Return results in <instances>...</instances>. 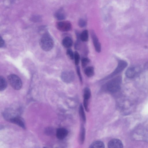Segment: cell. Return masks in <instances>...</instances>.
<instances>
[{"label": "cell", "mask_w": 148, "mask_h": 148, "mask_svg": "<svg viewBox=\"0 0 148 148\" xmlns=\"http://www.w3.org/2000/svg\"><path fill=\"white\" fill-rule=\"evenodd\" d=\"M122 77L120 76L115 77L109 81L106 84V88L112 92H117L120 88Z\"/></svg>", "instance_id": "cell-2"}, {"label": "cell", "mask_w": 148, "mask_h": 148, "mask_svg": "<svg viewBox=\"0 0 148 148\" xmlns=\"http://www.w3.org/2000/svg\"><path fill=\"white\" fill-rule=\"evenodd\" d=\"M90 148H96L105 147L104 143L101 141L99 140L93 142L90 145Z\"/></svg>", "instance_id": "cell-13"}, {"label": "cell", "mask_w": 148, "mask_h": 148, "mask_svg": "<svg viewBox=\"0 0 148 148\" xmlns=\"http://www.w3.org/2000/svg\"><path fill=\"white\" fill-rule=\"evenodd\" d=\"M56 26L59 30L63 32L69 31L71 28V23L67 21H62L58 22Z\"/></svg>", "instance_id": "cell-7"}, {"label": "cell", "mask_w": 148, "mask_h": 148, "mask_svg": "<svg viewBox=\"0 0 148 148\" xmlns=\"http://www.w3.org/2000/svg\"><path fill=\"white\" fill-rule=\"evenodd\" d=\"M79 112L80 116L84 122H85L86 120V115L84 112V108L81 104L80 105L79 107Z\"/></svg>", "instance_id": "cell-19"}, {"label": "cell", "mask_w": 148, "mask_h": 148, "mask_svg": "<svg viewBox=\"0 0 148 148\" xmlns=\"http://www.w3.org/2000/svg\"><path fill=\"white\" fill-rule=\"evenodd\" d=\"M88 99H84V105L85 109L86 111H88L89 109L88 108Z\"/></svg>", "instance_id": "cell-25"}, {"label": "cell", "mask_w": 148, "mask_h": 148, "mask_svg": "<svg viewBox=\"0 0 148 148\" xmlns=\"http://www.w3.org/2000/svg\"><path fill=\"white\" fill-rule=\"evenodd\" d=\"M68 133V131L66 129L64 128H60L57 129L56 135L58 139L62 140L66 137Z\"/></svg>", "instance_id": "cell-11"}, {"label": "cell", "mask_w": 148, "mask_h": 148, "mask_svg": "<svg viewBox=\"0 0 148 148\" xmlns=\"http://www.w3.org/2000/svg\"><path fill=\"white\" fill-rule=\"evenodd\" d=\"M91 96V91L88 88H86L84 90V99H89Z\"/></svg>", "instance_id": "cell-20"}, {"label": "cell", "mask_w": 148, "mask_h": 148, "mask_svg": "<svg viewBox=\"0 0 148 148\" xmlns=\"http://www.w3.org/2000/svg\"><path fill=\"white\" fill-rule=\"evenodd\" d=\"M10 121L13 123L17 125L23 129H25L24 122L23 119L20 117L16 116L10 118Z\"/></svg>", "instance_id": "cell-10"}, {"label": "cell", "mask_w": 148, "mask_h": 148, "mask_svg": "<svg viewBox=\"0 0 148 148\" xmlns=\"http://www.w3.org/2000/svg\"><path fill=\"white\" fill-rule=\"evenodd\" d=\"M78 25L80 27H83L86 26V22L84 20L80 19L79 21Z\"/></svg>", "instance_id": "cell-24"}, {"label": "cell", "mask_w": 148, "mask_h": 148, "mask_svg": "<svg viewBox=\"0 0 148 148\" xmlns=\"http://www.w3.org/2000/svg\"><path fill=\"white\" fill-rule=\"evenodd\" d=\"M140 69L136 66H131L129 67L125 72V75L127 77L132 78L135 77L139 73Z\"/></svg>", "instance_id": "cell-6"}, {"label": "cell", "mask_w": 148, "mask_h": 148, "mask_svg": "<svg viewBox=\"0 0 148 148\" xmlns=\"http://www.w3.org/2000/svg\"><path fill=\"white\" fill-rule=\"evenodd\" d=\"M75 63L76 65H78L79 64L80 60V56L79 53L77 51H75L74 53Z\"/></svg>", "instance_id": "cell-21"}, {"label": "cell", "mask_w": 148, "mask_h": 148, "mask_svg": "<svg viewBox=\"0 0 148 148\" xmlns=\"http://www.w3.org/2000/svg\"><path fill=\"white\" fill-rule=\"evenodd\" d=\"M90 62L89 59L87 58H84L81 60L82 66L83 68L85 67Z\"/></svg>", "instance_id": "cell-22"}, {"label": "cell", "mask_w": 148, "mask_h": 148, "mask_svg": "<svg viewBox=\"0 0 148 148\" xmlns=\"http://www.w3.org/2000/svg\"><path fill=\"white\" fill-rule=\"evenodd\" d=\"M80 39L83 42H86L88 40V33L87 30L83 31L80 34Z\"/></svg>", "instance_id": "cell-18"}, {"label": "cell", "mask_w": 148, "mask_h": 148, "mask_svg": "<svg viewBox=\"0 0 148 148\" xmlns=\"http://www.w3.org/2000/svg\"><path fill=\"white\" fill-rule=\"evenodd\" d=\"M84 73L88 77H91L94 75V68L92 66L87 67L84 70Z\"/></svg>", "instance_id": "cell-15"}, {"label": "cell", "mask_w": 148, "mask_h": 148, "mask_svg": "<svg viewBox=\"0 0 148 148\" xmlns=\"http://www.w3.org/2000/svg\"><path fill=\"white\" fill-rule=\"evenodd\" d=\"M72 39L69 36L65 37L62 41V44L65 47L69 48L71 47L73 45Z\"/></svg>", "instance_id": "cell-12"}, {"label": "cell", "mask_w": 148, "mask_h": 148, "mask_svg": "<svg viewBox=\"0 0 148 148\" xmlns=\"http://www.w3.org/2000/svg\"><path fill=\"white\" fill-rule=\"evenodd\" d=\"M39 44L41 48L43 50L48 51L53 48L54 42L50 36L47 34H45L40 39Z\"/></svg>", "instance_id": "cell-1"}, {"label": "cell", "mask_w": 148, "mask_h": 148, "mask_svg": "<svg viewBox=\"0 0 148 148\" xmlns=\"http://www.w3.org/2000/svg\"><path fill=\"white\" fill-rule=\"evenodd\" d=\"M66 54L69 58L71 60H73L74 58V54L72 50L70 49H67L66 51Z\"/></svg>", "instance_id": "cell-23"}, {"label": "cell", "mask_w": 148, "mask_h": 148, "mask_svg": "<svg viewBox=\"0 0 148 148\" xmlns=\"http://www.w3.org/2000/svg\"><path fill=\"white\" fill-rule=\"evenodd\" d=\"M85 128L83 125L81 127L80 132L79 136V142L81 144L83 143L85 139Z\"/></svg>", "instance_id": "cell-17"}, {"label": "cell", "mask_w": 148, "mask_h": 148, "mask_svg": "<svg viewBox=\"0 0 148 148\" xmlns=\"http://www.w3.org/2000/svg\"><path fill=\"white\" fill-rule=\"evenodd\" d=\"M8 79L10 86L14 89L18 90L22 86V83L21 79L15 74H12L8 75Z\"/></svg>", "instance_id": "cell-3"}, {"label": "cell", "mask_w": 148, "mask_h": 148, "mask_svg": "<svg viewBox=\"0 0 148 148\" xmlns=\"http://www.w3.org/2000/svg\"><path fill=\"white\" fill-rule=\"evenodd\" d=\"M108 148H122L123 145L121 140L118 139H113L109 142L108 144Z\"/></svg>", "instance_id": "cell-9"}, {"label": "cell", "mask_w": 148, "mask_h": 148, "mask_svg": "<svg viewBox=\"0 0 148 148\" xmlns=\"http://www.w3.org/2000/svg\"><path fill=\"white\" fill-rule=\"evenodd\" d=\"M56 18L59 20H63L66 18V15L62 10H60L56 12L55 14Z\"/></svg>", "instance_id": "cell-14"}, {"label": "cell", "mask_w": 148, "mask_h": 148, "mask_svg": "<svg viewBox=\"0 0 148 148\" xmlns=\"http://www.w3.org/2000/svg\"><path fill=\"white\" fill-rule=\"evenodd\" d=\"M127 62L125 61L122 60H119L117 66L114 70L112 73L103 78L102 80H105L111 78L121 72L127 67Z\"/></svg>", "instance_id": "cell-4"}, {"label": "cell", "mask_w": 148, "mask_h": 148, "mask_svg": "<svg viewBox=\"0 0 148 148\" xmlns=\"http://www.w3.org/2000/svg\"><path fill=\"white\" fill-rule=\"evenodd\" d=\"M91 34L95 50L97 52H100L101 51V47L98 39L93 31H91Z\"/></svg>", "instance_id": "cell-8"}, {"label": "cell", "mask_w": 148, "mask_h": 148, "mask_svg": "<svg viewBox=\"0 0 148 148\" xmlns=\"http://www.w3.org/2000/svg\"><path fill=\"white\" fill-rule=\"evenodd\" d=\"M4 45V42L1 37L0 38V47H3Z\"/></svg>", "instance_id": "cell-27"}, {"label": "cell", "mask_w": 148, "mask_h": 148, "mask_svg": "<svg viewBox=\"0 0 148 148\" xmlns=\"http://www.w3.org/2000/svg\"><path fill=\"white\" fill-rule=\"evenodd\" d=\"M7 86V82L5 78L2 76H0V90L3 91L5 90Z\"/></svg>", "instance_id": "cell-16"}, {"label": "cell", "mask_w": 148, "mask_h": 148, "mask_svg": "<svg viewBox=\"0 0 148 148\" xmlns=\"http://www.w3.org/2000/svg\"><path fill=\"white\" fill-rule=\"evenodd\" d=\"M61 78L64 82L66 83H70L74 79V74L72 71H65L62 73Z\"/></svg>", "instance_id": "cell-5"}, {"label": "cell", "mask_w": 148, "mask_h": 148, "mask_svg": "<svg viewBox=\"0 0 148 148\" xmlns=\"http://www.w3.org/2000/svg\"><path fill=\"white\" fill-rule=\"evenodd\" d=\"M77 72L78 75L79 77V80L80 82H82V78L81 75V74L80 73V69L79 66H77Z\"/></svg>", "instance_id": "cell-26"}]
</instances>
